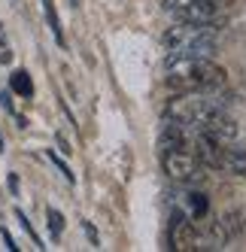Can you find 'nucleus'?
<instances>
[{
  "label": "nucleus",
  "mask_w": 246,
  "mask_h": 252,
  "mask_svg": "<svg viewBox=\"0 0 246 252\" xmlns=\"http://www.w3.org/2000/svg\"><path fill=\"white\" fill-rule=\"evenodd\" d=\"M164 49H167V64L180 58H210L219 49V22L213 25L180 22L164 33Z\"/></svg>",
  "instance_id": "f257e3e1"
},
{
  "label": "nucleus",
  "mask_w": 246,
  "mask_h": 252,
  "mask_svg": "<svg viewBox=\"0 0 246 252\" xmlns=\"http://www.w3.org/2000/svg\"><path fill=\"white\" fill-rule=\"evenodd\" d=\"M167 85L173 92H216L225 85V67L213 58H180L167 64Z\"/></svg>",
  "instance_id": "f03ea898"
},
{
  "label": "nucleus",
  "mask_w": 246,
  "mask_h": 252,
  "mask_svg": "<svg viewBox=\"0 0 246 252\" xmlns=\"http://www.w3.org/2000/svg\"><path fill=\"white\" fill-rule=\"evenodd\" d=\"M161 167L170 179H177V183H198L201 179V164L195 152H191L188 146H180V149H167L161 152Z\"/></svg>",
  "instance_id": "7ed1b4c3"
},
{
  "label": "nucleus",
  "mask_w": 246,
  "mask_h": 252,
  "mask_svg": "<svg viewBox=\"0 0 246 252\" xmlns=\"http://www.w3.org/2000/svg\"><path fill=\"white\" fill-rule=\"evenodd\" d=\"M201 131L207 134V137H213V140H219L222 146H228V143H234L237 140V134H240V128H237V122L228 116L222 106H213V110L207 113V119L201 122Z\"/></svg>",
  "instance_id": "20e7f679"
},
{
  "label": "nucleus",
  "mask_w": 246,
  "mask_h": 252,
  "mask_svg": "<svg viewBox=\"0 0 246 252\" xmlns=\"http://www.w3.org/2000/svg\"><path fill=\"white\" fill-rule=\"evenodd\" d=\"M222 9L225 6L216 3V0H185L183 6L173 9V15L180 22H191V25H213V22H219Z\"/></svg>",
  "instance_id": "39448f33"
},
{
  "label": "nucleus",
  "mask_w": 246,
  "mask_h": 252,
  "mask_svg": "<svg viewBox=\"0 0 246 252\" xmlns=\"http://www.w3.org/2000/svg\"><path fill=\"white\" fill-rule=\"evenodd\" d=\"M167 243H170V249H177V252H191V249H201V234H198L195 225H191V219H185L183 213H177L173 222H170Z\"/></svg>",
  "instance_id": "423d86ee"
},
{
  "label": "nucleus",
  "mask_w": 246,
  "mask_h": 252,
  "mask_svg": "<svg viewBox=\"0 0 246 252\" xmlns=\"http://www.w3.org/2000/svg\"><path fill=\"white\" fill-rule=\"evenodd\" d=\"M195 158H198V164L204 167V170H219V164H222V143L219 140H213V137H207L204 131L198 134V140H195Z\"/></svg>",
  "instance_id": "0eeeda50"
},
{
  "label": "nucleus",
  "mask_w": 246,
  "mask_h": 252,
  "mask_svg": "<svg viewBox=\"0 0 246 252\" xmlns=\"http://www.w3.org/2000/svg\"><path fill=\"white\" fill-rule=\"evenodd\" d=\"M185 134H188V128H185L183 122L164 116V122H161V134H158V152H167V149H180V146H185Z\"/></svg>",
  "instance_id": "6e6552de"
},
{
  "label": "nucleus",
  "mask_w": 246,
  "mask_h": 252,
  "mask_svg": "<svg viewBox=\"0 0 246 252\" xmlns=\"http://www.w3.org/2000/svg\"><path fill=\"white\" fill-rule=\"evenodd\" d=\"M219 170H225L228 176H240L246 179V146H228L222 152V164Z\"/></svg>",
  "instance_id": "1a4fd4ad"
},
{
  "label": "nucleus",
  "mask_w": 246,
  "mask_h": 252,
  "mask_svg": "<svg viewBox=\"0 0 246 252\" xmlns=\"http://www.w3.org/2000/svg\"><path fill=\"white\" fill-rule=\"evenodd\" d=\"M9 88H12L19 97H31V94H33V82H31V76H28V70H12Z\"/></svg>",
  "instance_id": "9d476101"
},
{
  "label": "nucleus",
  "mask_w": 246,
  "mask_h": 252,
  "mask_svg": "<svg viewBox=\"0 0 246 252\" xmlns=\"http://www.w3.org/2000/svg\"><path fill=\"white\" fill-rule=\"evenodd\" d=\"M185 204H188L191 219H207V213H210V201H207L201 191H191V194L185 197Z\"/></svg>",
  "instance_id": "9b49d317"
},
{
  "label": "nucleus",
  "mask_w": 246,
  "mask_h": 252,
  "mask_svg": "<svg viewBox=\"0 0 246 252\" xmlns=\"http://www.w3.org/2000/svg\"><path fill=\"white\" fill-rule=\"evenodd\" d=\"M43 12H46V22L52 28V33H55V40L64 46V33H61V22H58V12H55V3L52 0H43Z\"/></svg>",
  "instance_id": "f8f14e48"
},
{
  "label": "nucleus",
  "mask_w": 246,
  "mask_h": 252,
  "mask_svg": "<svg viewBox=\"0 0 246 252\" xmlns=\"http://www.w3.org/2000/svg\"><path fill=\"white\" fill-rule=\"evenodd\" d=\"M46 219H49V231H52V237H61V231H64V216L58 210H49L46 213Z\"/></svg>",
  "instance_id": "ddd939ff"
},
{
  "label": "nucleus",
  "mask_w": 246,
  "mask_h": 252,
  "mask_svg": "<svg viewBox=\"0 0 246 252\" xmlns=\"http://www.w3.org/2000/svg\"><path fill=\"white\" fill-rule=\"evenodd\" d=\"M15 219H19V222H22V225H25V231H28V234H31V240H33V243H37V249H43V240H40V237H37V234H33V228H31V222H28V216H25V213H22V210H15Z\"/></svg>",
  "instance_id": "4468645a"
},
{
  "label": "nucleus",
  "mask_w": 246,
  "mask_h": 252,
  "mask_svg": "<svg viewBox=\"0 0 246 252\" xmlns=\"http://www.w3.org/2000/svg\"><path fill=\"white\" fill-rule=\"evenodd\" d=\"M0 61H9V46H6V33H3V25H0Z\"/></svg>",
  "instance_id": "2eb2a0df"
},
{
  "label": "nucleus",
  "mask_w": 246,
  "mask_h": 252,
  "mask_svg": "<svg viewBox=\"0 0 246 252\" xmlns=\"http://www.w3.org/2000/svg\"><path fill=\"white\" fill-rule=\"evenodd\" d=\"M52 161H55V164H58V167H61V173H64V176H67V183H73V173H70V167H67V164H64V161H61V158H58V155H55V152H52Z\"/></svg>",
  "instance_id": "dca6fc26"
},
{
  "label": "nucleus",
  "mask_w": 246,
  "mask_h": 252,
  "mask_svg": "<svg viewBox=\"0 0 246 252\" xmlns=\"http://www.w3.org/2000/svg\"><path fill=\"white\" fill-rule=\"evenodd\" d=\"M3 243H6V249H12V252H15V249H19V246H15V240L9 237V231H3Z\"/></svg>",
  "instance_id": "f3484780"
},
{
  "label": "nucleus",
  "mask_w": 246,
  "mask_h": 252,
  "mask_svg": "<svg viewBox=\"0 0 246 252\" xmlns=\"http://www.w3.org/2000/svg\"><path fill=\"white\" fill-rule=\"evenodd\" d=\"M70 6H79V0H70Z\"/></svg>",
  "instance_id": "a211bd4d"
}]
</instances>
